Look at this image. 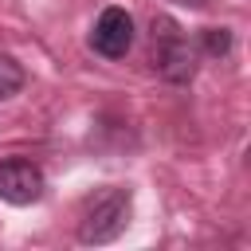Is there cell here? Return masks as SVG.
I'll use <instances>...</instances> for the list:
<instances>
[{"instance_id":"obj_1","label":"cell","mask_w":251,"mask_h":251,"mask_svg":"<svg viewBox=\"0 0 251 251\" xmlns=\"http://www.w3.org/2000/svg\"><path fill=\"white\" fill-rule=\"evenodd\" d=\"M196 59H200V51L188 43L184 27L173 16H153L149 20V67L165 82L188 86L196 78Z\"/></svg>"},{"instance_id":"obj_2","label":"cell","mask_w":251,"mask_h":251,"mask_svg":"<svg viewBox=\"0 0 251 251\" xmlns=\"http://www.w3.org/2000/svg\"><path fill=\"white\" fill-rule=\"evenodd\" d=\"M133 216V192L122 184H106L90 192L78 208V243H114Z\"/></svg>"},{"instance_id":"obj_3","label":"cell","mask_w":251,"mask_h":251,"mask_svg":"<svg viewBox=\"0 0 251 251\" xmlns=\"http://www.w3.org/2000/svg\"><path fill=\"white\" fill-rule=\"evenodd\" d=\"M43 192H47V176L35 161H27V157L0 161V200H8L16 208H27V204H39Z\"/></svg>"},{"instance_id":"obj_4","label":"cell","mask_w":251,"mask_h":251,"mask_svg":"<svg viewBox=\"0 0 251 251\" xmlns=\"http://www.w3.org/2000/svg\"><path fill=\"white\" fill-rule=\"evenodd\" d=\"M90 47L102 59H126V51L133 47V16L126 8H102L90 27Z\"/></svg>"},{"instance_id":"obj_5","label":"cell","mask_w":251,"mask_h":251,"mask_svg":"<svg viewBox=\"0 0 251 251\" xmlns=\"http://www.w3.org/2000/svg\"><path fill=\"white\" fill-rule=\"evenodd\" d=\"M24 82H27V71L20 67V59H12V55L0 51V102L16 98L24 90Z\"/></svg>"},{"instance_id":"obj_6","label":"cell","mask_w":251,"mask_h":251,"mask_svg":"<svg viewBox=\"0 0 251 251\" xmlns=\"http://www.w3.org/2000/svg\"><path fill=\"white\" fill-rule=\"evenodd\" d=\"M200 51L212 59H224L231 51V27H204L200 31Z\"/></svg>"},{"instance_id":"obj_7","label":"cell","mask_w":251,"mask_h":251,"mask_svg":"<svg viewBox=\"0 0 251 251\" xmlns=\"http://www.w3.org/2000/svg\"><path fill=\"white\" fill-rule=\"evenodd\" d=\"M176 4H188V8H208L212 0H176Z\"/></svg>"}]
</instances>
